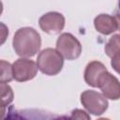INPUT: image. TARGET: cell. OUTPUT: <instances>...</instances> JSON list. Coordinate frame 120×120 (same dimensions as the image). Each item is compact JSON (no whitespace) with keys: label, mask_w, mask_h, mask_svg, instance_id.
Listing matches in <instances>:
<instances>
[{"label":"cell","mask_w":120,"mask_h":120,"mask_svg":"<svg viewBox=\"0 0 120 120\" xmlns=\"http://www.w3.org/2000/svg\"><path fill=\"white\" fill-rule=\"evenodd\" d=\"M116 13H120V0H118V6H117V12Z\"/></svg>","instance_id":"16"},{"label":"cell","mask_w":120,"mask_h":120,"mask_svg":"<svg viewBox=\"0 0 120 120\" xmlns=\"http://www.w3.org/2000/svg\"><path fill=\"white\" fill-rule=\"evenodd\" d=\"M12 79H14L12 66L8 62L1 60V82H8Z\"/></svg>","instance_id":"12"},{"label":"cell","mask_w":120,"mask_h":120,"mask_svg":"<svg viewBox=\"0 0 120 120\" xmlns=\"http://www.w3.org/2000/svg\"><path fill=\"white\" fill-rule=\"evenodd\" d=\"M94 25L98 32L103 35H110L118 29L114 17L108 14H99L94 20Z\"/></svg>","instance_id":"9"},{"label":"cell","mask_w":120,"mask_h":120,"mask_svg":"<svg viewBox=\"0 0 120 120\" xmlns=\"http://www.w3.org/2000/svg\"><path fill=\"white\" fill-rule=\"evenodd\" d=\"M107 71L106 67L99 61L88 63L84 70V81L92 87H98L102 75Z\"/></svg>","instance_id":"8"},{"label":"cell","mask_w":120,"mask_h":120,"mask_svg":"<svg viewBox=\"0 0 120 120\" xmlns=\"http://www.w3.org/2000/svg\"><path fill=\"white\" fill-rule=\"evenodd\" d=\"M116 22H117V26H118V30L120 31V13H116L114 16Z\"/></svg>","instance_id":"15"},{"label":"cell","mask_w":120,"mask_h":120,"mask_svg":"<svg viewBox=\"0 0 120 120\" xmlns=\"http://www.w3.org/2000/svg\"><path fill=\"white\" fill-rule=\"evenodd\" d=\"M56 50L68 60H75L82 53L80 41L69 33H63L56 40Z\"/></svg>","instance_id":"3"},{"label":"cell","mask_w":120,"mask_h":120,"mask_svg":"<svg viewBox=\"0 0 120 120\" xmlns=\"http://www.w3.org/2000/svg\"><path fill=\"white\" fill-rule=\"evenodd\" d=\"M98 87L107 98L112 100L120 98V82L118 79L110 72L106 71L102 75Z\"/></svg>","instance_id":"7"},{"label":"cell","mask_w":120,"mask_h":120,"mask_svg":"<svg viewBox=\"0 0 120 120\" xmlns=\"http://www.w3.org/2000/svg\"><path fill=\"white\" fill-rule=\"evenodd\" d=\"M38 64L27 58H20L12 64L13 77L18 82H26L36 77L38 73Z\"/></svg>","instance_id":"5"},{"label":"cell","mask_w":120,"mask_h":120,"mask_svg":"<svg viewBox=\"0 0 120 120\" xmlns=\"http://www.w3.org/2000/svg\"><path fill=\"white\" fill-rule=\"evenodd\" d=\"M70 118H75V119H89V115L82 110H79V109H76L74 111L71 112V115H70Z\"/></svg>","instance_id":"13"},{"label":"cell","mask_w":120,"mask_h":120,"mask_svg":"<svg viewBox=\"0 0 120 120\" xmlns=\"http://www.w3.org/2000/svg\"><path fill=\"white\" fill-rule=\"evenodd\" d=\"M81 102L83 107L94 115L102 114L108 108L106 97L94 90H86L81 95Z\"/></svg>","instance_id":"4"},{"label":"cell","mask_w":120,"mask_h":120,"mask_svg":"<svg viewBox=\"0 0 120 120\" xmlns=\"http://www.w3.org/2000/svg\"><path fill=\"white\" fill-rule=\"evenodd\" d=\"M40 28L49 35L59 34L65 26V17L55 11L48 12L42 15L38 21Z\"/></svg>","instance_id":"6"},{"label":"cell","mask_w":120,"mask_h":120,"mask_svg":"<svg viewBox=\"0 0 120 120\" xmlns=\"http://www.w3.org/2000/svg\"><path fill=\"white\" fill-rule=\"evenodd\" d=\"M1 107L5 108V106L8 105L13 100V91L8 84L6 82H1Z\"/></svg>","instance_id":"11"},{"label":"cell","mask_w":120,"mask_h":120,"mask_svg":"<svg viewBox=\"0 0 120 120\" xmlns=\"http://www.w3.org/2000/svg\"><path fill=\"white\" fill-rule=\"evenodd\" d=\"M111 65L112 67V68L120 74V52L115 53L112 57V61H111Z\"/></svg>","instance_id":"14"},{"label":"cell","mask_w":120,"mask_h":120,"mask_svg":"<svg viewBox=\"0 0 120 120\" xmlns=\"http://www.w3.org/2000/svg\"><path fill=\"white\" fill-rule=\"evenodd\" d=\"M120 52V34L113 35L105 45V52L109 57H112Z\"/></svg>","instance_id":"10"},{"label":"cell","mask_w":120,"mask_h":120,"mask_svg":"<svg viewBox=\"0 0 120 120\" xmlns=\"http://www.w3.org/2000/svg\"><path fill=\"white\" fill-rule=\"evenodd\" d=\"M38 69L45 75L53 76L58 74L64 65L63 56L57 50L52 48H46L42 50L37 59Z\"/></svg>","instance_id":"2"},{"label":"cell","mask_w":120,"mask_h":120,"mask_svg":"<svg viewBox=\"0 0 120 120\" xmlns=\"http://www.w3.org/2000/svg\"><path fill=\"white\" fill-rule=\"evenodd\" d=\"M12 45L15 52L22 57H32L40 49L41 38L32 27H22L16 31Z\"/></svg>","instance_id":"1"}]
</instances>
